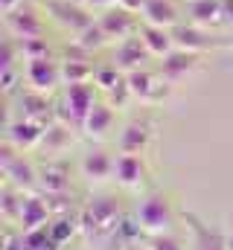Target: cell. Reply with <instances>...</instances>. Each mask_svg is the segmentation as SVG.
<instances>
[{"label": "cell", "mask_w": 233, "mask_h": 250, "mask_svg": "<svg viewBox=\"0 0 233 250\" xmlns=\"http://www.w3.org/2000/svg\"><path fill=\"white\" fill-rule=\"evenodd\" d=\"M119 224H122L119 207H116L114 198H108V195H93L88 201V207L82 209V215H79V227H82L85 236H99V239L111 236V233L116 236Z\"/></svg>", "instance_id": "1"}, {"label": "cell", "mask_w": 233, "mask_h": 250, "mask_svg": "<svg viewBox=\"0 0 233 250\" xmlns=\"http://www.w3.org/2000/svg\"><path fill=\"white\" fill-rule=\"evenodd\" d=\"M137 221L143 227L146 236H155V233H169L172 230V207H169V198L163 192H152L140 201L137 207Z\"/></svg>", "instance_id": "2"}, {"label": "cell", "mask_w": 233, "mask_h": 250, "mask_svg": "<svg viewBox=\"0 0 233 250\" xmlns=\"http://www.w3.org/2000/svg\"><path fill=\"white\" fill-rule=\"evenodd\" d=\"M3 21H6V29L12 38L18 41H26V38H44V29H47V21L41 15V9H35L29 0L12 12H3Z\"/></svg>", "instance_id": "3"}, {"label": "cell", "mask_w": 233, "mask_h": 250, "mask_svg": "<svg viewBox=\"0 0 233 250\" xmlns=\"http://www.w3.org/2000/svg\"><path fill=\"white\" fill-rule=\"evenodd\" d=\"M96 105V87L91 82H82V84H67L64 87V96H61V108H64V123L70 125H79L85 123L88 111Z\"/></svg>", "instance_id": "4"}, {"label": "cell", "mask_w": 233, "mask_h": 250, "mask_svg": "<svg viewBox=\"0 0 233 250\" xmlns=\"http://www.w3.org/2000/svg\"><path fill=\"white\" fill-rule=\"evenodd\" d=\"M96 23L102 26V32L108 35V41H122V38H131V35L140 32V15L131 12V9H125V6H119V3L102 9V15L96 18Z\"/></svg>", "instance_id": "5"}, {"label": "cell", "mask_w": 233, "mask_h": 250, "mask_svg": "<svg viewBox=\"0 0 233 250\" xmlns=\"http://www.w3.org/2000/svg\"><path fill=\"white\" fill-rule=\"evenodd\" d=\"M23 76H26L29 87L38 90V93H53L58 84L64 82V79H61V62H56L53 56L26 59V64H23Z\"/></svg>", "instance_id": "6"}, {"label": "cell", "mask_w": 233, "mask_h": 250, "mask_svg": "<svg viewBox=\"0 0 233 250\" xmlns=\"http://www.w3.org/2000/svg\"><path fill=\"white\" fill-rule=\"evenodd\" d=\"M3 175L9 178L12 187H18V192H26L38 184V169L23 157V151H18L15 146H3Z\"/></svg>", "instance_id": "7"}, {"label": "cell", "mask_w": 233, "mask_h": 250, "mask_svg": "<svg viewBox=\"0 0 233 250\" xmlns=\"http://www.w3.org/2000/svg\"><path fill=\"white\" fill-rule=\"evenodd\" d=\"M47 18L56 21L61 29H70L73 35H79L85 26L93 23V18L88 15L85 3H70V0H50L47 3Z\"/></svg>", "instance_id": "8"}, {"label": "cell", "mask_w": 233, "mask_h": 250, "mask_svg": "<svg viewBox=\"0 0 233 250\" xmlns=\"http://www.w3.org/2000/svg\"><path fill=\"white\" fill-rule=\"evenodd\" d=\"M125 82H128L131 96L140 99V102H158V99H163V96H166V87H163V84H169V82L161 76V70L152 73V70H146V67L125 73Z\"/></svg>", "instance_id": "9"}, {"label": "cell", "mask_w": 233, "mask_h": 250, "mask_svg": "<svg viewBox=\"0 0 233 250\" xmlns=\"http://www.w3.org/2000/svg\"><path fill=\"white\" fill-rule=\"evenodd\" d=\"M44 131H47L44 123L29 120V117H18V120H9L6 123V143L15 146L18 151H29L35 146H41Z\"/></svg>", "instance_id": "10"}, {"label": "cell", "mask_w": 233, "mask_h": 250, "mask_svg": "<svg viewBox=\"0 0 233 250\" xmlns=\"http://www.w3.org/2000/svg\"><path fill=\"white\" fill-rule=\"evenodd\" d=\"M172 38H175L178 50H189V53H207V50L219 47V41L213 38V32L204 29V26H198V23H192V21H186V23L181 21L172 29Z\"/></svg>", "instance_id": "11"}, {"label": "cell", "mask_w": 233, "mask_h": 250, "mask_svg": "<svg viewBox=\"0 0 233 250\" xmlns=\"http://www.w3.org/2000/svg\"><path fill=\"white\" fill-rule=\"evenodd\" d=\"M152 59V53L146 50L143 38L140 35H131V38H122L116 41L114 47V64L122 70V73H131V70H140L146 67V62Z\"/></svg>", "instance_id": "12"}, {"label": "cell", "mask_w": 233, "mask_h": 250, "mask_svg": "<svg viewBox=\"0 0 233 250\" xmlns=\"http://www.w3.org/2000/svg\"><path fill=\"white\" fill-rule=\"evenodd\" d=\"M198 62H201V53H189V50H178V47H175L169 56L161 59V76H163L169 84H178V82L186 79L192 70H198Z\"/></svg>", "instance_id": "13"}, {"label": "cell", "mask_w": 233, "mask_h": 250, "mask_svg": "<svg viewBox=\"0 0 233 250\" xmlns=\"http://www.w3.org/2000/svg\"><path fill=\"white\" fill-rule=\"evenodd\" d=\"M114 178L122 189H137L146 178V163L143 154H131V151H119L114 163Z\"/></svg>", "instance_id": "14"}, {"label": "cell", "mask_w": 233, "mask_h": 250, "mask_svg": "<svg viewBox=\"0 0 233 250\" xmlns=\"http://www.w3.org/2000/svg\"><path fill=\"white\" fill-rule=\"evenodd\" d=\"M114 163H116V157H111L105 148H91V151L82 157L79 172H82L85 181H91V184H102V181H108V178L114 175Z\"/></svg>", "instance_id": "15"}, {"label": "cell", "mask_w": 233, "mask_h": 250, "mask_svg": "<svg viewBox=\"0 0 233 250\" xmlns=\"http://www.w3.org/2000/svg\"><path fill=\"white\" fill-rule=\"evenodd\" d=\"M186 21L204 26V29H216L219 23L228 21L225 15V3L222 0H189L186 6Z\"/></svg>", "instance_id": "16"}, {"label": "cell", "mask_w": 233, "mask_h": 250, "mask_svg": "<svg viewBox=\"0 0 233 250\" xmlns=\"http://www.w3.org/2000/svg\"><path fill=\"white\" fill-rule=\"evenodd\" d=\"M140 18H143V23H155V26L175 29L181 23V9H178L175 0H146Z\"/></svg>", "instance_id": "17"}, {"label": "cell", "mask_w": 233, "mask_h": 250, "mask_svg": "<svg viewBox=\"0 0 233 250\" xmlns=\"http://www.w3.org/2000/svg\"><path fill=\"white\" fill-rule=\"evenodd\" d=\"M18 221H21V230H23V233L47 227V224H50V204L41 201V198H35V195H23Z\"/></svg>", "instance_id": "18"}, {"label": "cell", "mask_w": 233, "mask_h": 250, "mask_svg": "<svg viewBox=\"0 0 233 250\" xmlns=\"http://www.w3.org/2000/svg\"><path fill=\"white\" fill-rule=\"evenodd\" d=\"M116 123V111L111 102H99L96 99V105L88 111V117H85V123H82V131L88 134V137H93V140H102Z\"/></svg>", "instance_id": "19"}, {"label": "cell", "mask_w": 233, "mask_h": 250, "mask_svg": "<svg viewBox=\"0 0 233 250\" xmlns=\"http://www.w3.org/2000/svg\"><path fill=\"white\" fill-rule=\"evenodd\" d=\"M38 184L47 195H67L70 192V169L61 160H47V166L38 169Z\"/></svg>", "instance_id": "20"}, {"label": "cell", "mask_w": 233, "mask_h": 250, "mask_svg": "<svg viewBox=\"0 0 233 250\" xmlns=\"http://www.w3.org/2000/svg\"><path fill=\"white\" fill-rule=\"evenodd\" d=\"M146 44V50L152 53V59H163L175 50V38L172 29L166 26H155V23H140V32H137Z\"/></svg>", "instance_id": "21"}, {"label": "cell", "mask_w": 233, "mask_h": 250, "mask_svg": "<svg viewBox=\"0 0 233 250\" xmlns=\"http://www.w3.org/2000/svg\"><path fill=\"white\" fill-rule=\"evenodd\" d=\"M152 140V128L146 123H128L119 131V151H131V154H143L146 146Z\"/></svg>", "instance_id": "22"}, {"label": "cell", "mask_w": 233, "mask_h": 250, "mask_svg": "<svg viewBox=\"0 0 233 250\" xmlns=\"http://www.w3.org/2000/svg\"><path fill=\"white\" fill-rule=\"evenodd\" d=\"M96 67H91L88 59H61V79L64 84H82V82H93Z\"/></svg>", "instance_id": "23"}, {"label": "cell", "mask_w": 233, "mask_h": 250, "mask_svg": "<svg viewBox=\"0 0 233 250\" xmlns=\"http://www.w3.org/2000/svg\"><path fill=\"white\" fill-rule=\"evenodd\" d=\"M184 218H186V224H189V230H192V236H195V248L198 250H225V239L213 236L210 227H204L192 212H186Z\"/></svg>", "instance_id": "24"}, {"label": "cell", "mask_w": 233, "mask_h": 250, "mask_svg": "<svg viewBox=\"0 0 233 250\" xmlns=\"http://www.w3.org/2000/svg\"><path fill=\"white\" fill-rule=\"evenodd\" d=\"M76 230H82V227H79V218H70L67 212H61L58 218H53V221L47 224V233H50V239L56 242L58 248H61L67 239H73Z\"/></svg>", "instance_id": "25"}, {"label": "cell", "mask_w": 233, "mask_h": 250, "mask_svg": "<svg viewBox=\"0 0 233 250\" xmlns=\"http://www.w3.org/2000/svg\"><path fill=\"white\" fill-rule=\"evenodd\" d=\"M73 44H79L85 53H93V50H102V47H105V44H111V41H108V35L102 32V26L93 21L91 26H85V29L73 38Z\"/></svg>", "instance_id": "26"}, {"label": "cell", "mask_w": 233, "mask_h": 250, "mask_svg": "<svg viewBox=\"0 0 233 250\" xmlns=\"http://www.w3.org/2000/svg\"><path fill=\"white\" fill-rule=\"evenodd\" d=\"M44 146H47V151H61V148H67L70 143H73V137H70V128L67 125H50L47 123V131H44V140H41Z\"/></svg>", "instance_id": "27"}, {"label": "cell", "mask_w": 233, "mask_h": 250, "mask_svg": "<svg viewBox=\"0 0 233 250\" xmlns=\"http://www.w3.org/2000/svg\"><path fill=\"white\" fill-rule=\"evenodd\" d=\"M146 245L152 250H184V245L175 239L172 233H155V236H146Z\"/></svg>", "instance_id": "28"}, {"label": "cell", "mask_w": 233, "mask_h": 250, "mask_svg": "<svg viewBox=\"0 0 233 250\" xmlns=\"http://www.w3.org/2000/svg\"><path fill=\"white\" fill-rule=\"evenodd\" d=\"M116 3H119V6H125V9H131V12H137V15H140V12H143V3H146V0H116Z\"/></svg>", "instance_id": "29"}, {"label": "cell", "mask_w": 233, "mask_h": 250, "mask_svg": "<svg viewBox=\"0 0 233 250\" xmlns=\"http://www.w3.org/2000/svg\"><path fill=\"white\" fill-rule=\"evenodd\" d=\"M79 3H85L88 9H93V6L96 9H108V6H114L116 0H79Z\"/></svg>", "instance_id": "30"}, {"label": "cell", "mask_w": 233, "mask_h": 250, "mask_svg": "<svg viewBox=\"0 0 233 250\" xmlns=\"http://www.w3.org/2000/svg\"><path fill=\"white\" fill-rule=\"evenodd\" d=\"M26 0H0V6H3V12H12V9H18V6H23Z\"/></svg>", "instance_id": "31"}, {"label": "cell", "mask_w": 233, "mask_h": 250, "mask_svg": "<svg viewBox=\"0 0 233 250\" xmlns=\"http://www.w3.org/2000/svg\"><path fill=\"white\" fill-rule=\"evenodd\" d=\"M225 250H233V218L228 221V233H225Z\"/></svg>", "instance_id": "32"}, {"label": "cell", "mask_w": 233, "mask_h": 250, "mask_svg": "<svg viewBox=\"0 0 233 250\" xmlns=\"http://www.w3.org/2000/svg\"><path fill=\"white\" fill-rule=\"evenodd\" d=\"M131 250H152V248H149V245H146V248H140V245H134Z\"/></svg>", "instance_id": "33"}, {"label": "cell", "mask_w": 233, "mask_h": 250, "mask_svg": "<svg viewBox=\"0 0 233 250\" xmlns=\"http://www.w3.org/2000/svg\"><path fill=\"white\" fill-rule=\"evenodd\" d=\"M228 21H231V26H233V12H231V15H228Z\"/></svg>", "instance_id": "34"}]
</instances>
